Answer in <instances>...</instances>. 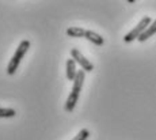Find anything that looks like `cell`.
I'll use <instances>...</instances> for the list:
<instances>
[{
  "label": "cell",
  "mask_w": 156,
  "mask_h": 140,
  "mask_svg": "<svg viewBox=\"0 0 156 140\" xmlns=\"http://www.w3.org/2000/svg\"><path fill=\"white\" fill-rule=\"evenodd\" d=\"M29 48H30V41H27V40L20 41V44L18 45L16 50H15L12 59H11L10 63H8V65H7V74L8 75H14V74L16 72V70H18V67H19L20 61H22L23 56L29 52Z\"/></svg>",
  "instance_id": "6da1fadb"
},
{
  "label": "cell",
  "mask_w": 156,
  "mask_h": 140,
  "mask_svg": "<svg viewBox=\"0 0 156 140\" xmlns=\"http://www.w3.org/2000/svg\"><path fill=\"white\" fill-rule=\"evenodd\" d=\"M152 23V19L149 16H144L141 20H140L139 23H137V26L134 29H132L124 37V41L125 42H132V41H134V40H137V38L140 37V35L143 34L144 31H145V29L148 27L149 25Z\"/></svg>",
  "instance_id": "7a4b0ae2"
},
{
  "label": "cell",
  "mask_w": 156,
  "mask_h": 140,
  "mask_svg": "<svg viewBox=\"0 0 156 140\" xmlns=\"http://www.w3.org/2000/svg\"><path fill=\"white\" fill-rule=\"evenodd\" d=\"M71 56H72V59L75 60V63L82 67V70L84 71V72H91V71L94 70V64H92L88 59H86L77 49H72L71 50Z\"/></svg>",
  "instance_id": "3957f363"
},
{
  "label": "cell",
  "mask_w": 156,
  "mask_h": 140,
  "mask_svg": "<svg viewBox=\"0 0 156 140\" xmlns=\"http://www.w3.org/2000/svg\"><path fill=\"white\" fill-rule=\"evenodd\" d=\"M84 38H86V40H88L90 42H92L94 45H97V46H102L105 44L103 37H102L101 34H98V33L92 31V30H86Z\"/></svg>",
  "instance_id": "277c9868"
},
{
  "label": "cell",
  "mask_w": 156,
  "mask_h": 140,
  "mask_svg": "<svg viewBox=\"0 0 156 140\" xmlns=\"http://www.w3.org/2000/svg\"><path fill=\"white\" fill-rule=\"evenodd\" d=\"M76 63H75L73 59H68L67 60V70H65V74H67V79L73 82L75 78H76V74H77V68H76Z\"/></svg>",
  "instance_id": "5b68a950"
},
{
  "label": "cell",
  "mask_w": 156,
  "mask_h": 140,
  "mask_svg": "<svg viewBox=\"0 0 156 140\" xmlns=\"http://www.w3.org/2000/svg\"><path fill=\"white\" fill-rule=\"evenodd\" d=\"M79 97H80V94H79V93L71 91V94L68 95L67 102H65V108H64V109H65V112H68V113H72V112H73L75 106H76L77 101H79Z\"/></svg>",
  "instance_id": "8992f818"
},
{
  "label": "cell",
  "mask_w": 156,
  "mask_h": 140,
  "mask_svg": "<svg viewBox=\"0 0 156 140\" xmlns=\"http://www.w3.org/2000/svg\"><path fill=\"white\" fill-rule=\"evenodd\" d=\"M84 76H86V72L83 70L77 71L76 78H75V80H73V87H72V91L80 94V91H82V87H83V83H84Z\"/></svg>",
  "instance_id": "52a82bcc"
},
{
  "label": "cell",
  "mask_w": 156,
  "mask_h": 140,
  "mask_svg": "<svg viewBox=\"0 0 156 140\" xmlns=\"http://www.w3.org/2000/svg\"><path fill=\"white\" fill-rule=\"evenodd\" d=\"M154 34H156V20H154V22L145 29V31H144L137 40H139L140 42H144V41H147L148 38H151Z\"/></svg>",
  "instance_id": "ba28073f"
},
{
  "label": "cell",
  "mask_w": 156,
  "mask_h": 140,
  "mask_svg": "<svg viewBox=\"0 0 156 140\" xmlns=\"http://www.w3.org/2000/svg\"><path fill=\"white\" fill-rule=\"evenodd\" d=\"M86 30L83 27H77V26H72V27L67 29V35L72 38H82L84 37Z\"/></svg>",
  "instance_id": "9c48e42d"
},
{
  "label": "cell",
  "mask_w": 156,
  "mask_h": 140,
  "mask_svg": "<svg viewBox=\"0 0 156 140\" xmlns=\"http://www.w3.org/2000/svg\"><path fill=\"white\" fill-rule=\"evenodd\" d=\"M16 116L15 109L11 108H0V118H11Z\"/></svg>",
  "instance_id": "30bf717a"
},
{
  "label": "cell",
  "mask_w": 156,
  "mask_h": 140,
  "mask_svg": "<svg viewBox=\"0 0 156 140\" xmlns=\"http://www.w3.org/2000/svg\"><path fill=\"white\" fill-rule=\"evenodd\" d=\"M88 136H90V131L84 128V129H80L79 133H77V135L75 136L72 140H87L88 139Z\"/></svg>",
  "instance_id": "8fae6325"
}]
</instances>
